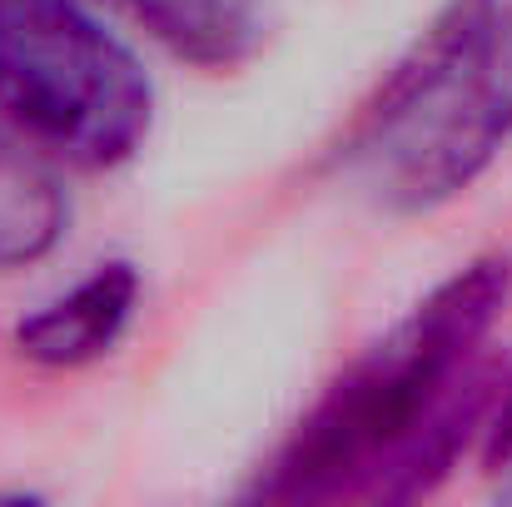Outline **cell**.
Listing matches in <instances>:
<instances>
[{"mask_svg": "<svg viewBox=\"0 0 512 507\" xmlns=\"http://www.w3.org/2000/svg\"><path fill=\"white\" fill-rule=\"evenodd\" d=\"M512 304V259L483 254L413 304L294 428L264 498L428 493L478 423L483 343Z\"/></svg>", "mask_w": 512, "mask_h": 507, "instance_id": "obj_1", "label": "cell"}, {"mask_svg": "<svg viewBox=\"0 0 512 507\" xmlns=\"http://www.w3.org/2000/svg\"><path fill=\"white\" fill-rule=\"evenodd\" d=\"M512 145V0H448L363 105L348 165L393 214L468 194Z\"/></svg>", "mask_w": 512, "mask_h": 507, "instance_id": "obj_2", "label": "cell"}, {"mask_svg": "<svg viewBox=\"0 0 512 507\" xmlns=\"http://www.w3.org/2000/svg\"><path fill=\"white\" fill-rule=\"evenodd\" d=\"M0 105L75 169L130 165L155 130L145 65L80 0H0Z\"/></svg>", "mask_w": 512, "mask_h": 507, "instance_id": "obj_3", "label": "cell"}, {"mask_svg": "<svg viewBox=\"0 0 512 507\" xmlns=\"http://www.w3.org/2000/svg\"><path fill=\"white\" fill-rule=\"evenodd\" d=\"M140 294H145L140 269L125 259H105L85 279H75L65 294H55L35 314H25L10 343L25 363L85 368V363L115 353V343L130 334V324L140 314Z\"/></svg>", "mask_w": 512, "mask_h": 507, "instance_id": "obj_4", "label": "cell"}, {"mask_svg": "<svg viewBox=\"0 0 512 507\" xmlns=\"http://www.w3.org/2000/svg\"><path fill=\"white\" fill-rule=\"evenodd\" d=\"M170 55L199 70H234L264 40V0H110Z\"/></svg>", "mask_w": 512, "mask_h": 507, "instance_id": "obj_5", "label": "cell"}, {"mask_svg": "<svg viewBox=\"0 0 512 507\" xmlns=\"http://www.w3.org/2000/svg\"><path fill=\"white\" fill-rule=\"evenodd\" d=\"M70 224V199L40 145L0 155V274L45 259Z\"/></svg>", "mask_w": 512, "mask_h": 507, "instance_id": "obj_6", "label": "cell"}, {"mask_svg": "<svg viewBox=\"0 0 512 507\" xmlns=\"http://www.w3.org/2000/svg\"><path fill=\"white\" fill-rule=\"evenodd\" d=\"M478 428H483V468L488 473H508L512 468V378L503 388V398H498V408H493V418H483Z\"/></svg>", "mask_w": 512, "mask_h": 507, "instance_id": "obj_7", "label": "cell"}, {"mask_svg": "<svg viewBox=\"0 0 512 507\" xmlns=\"http://www.w3.org/2000/svg\"><path fill=\"white\" fill-rule=\"evenodd\" d=\"M20 145H35V140H30V135L5 115V105H0V155H5V150H20Z\"/></svg>", "mask_w": 512, "mask_h": 507, "instance_id": "obj_8", "label": "cell"}]
</instances>
